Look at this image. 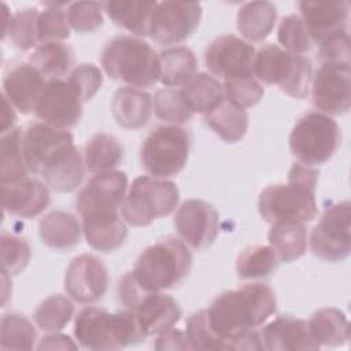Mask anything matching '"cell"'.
<instances>
[{"instance_id":"f1b7e54d","label":"cell","mask_w":351,"mask_h":351,"mask_svg":"<svg viewBox=\"0 0 351 351\" xmlns=\"http://www.w3.org/2000/svg\"><path fill=\"white\" fill-rule=\"evenodd\" d=\"M277 8L270 1L245 3L237 12V30L248 41H262L273 30Z\"/></svg>"},{"instance_id":"6da1fadb","label":"cell","mask_w":351,"mask_h":351,"mask_svg":"<svg viewBox=\"0 0 351 351\" xmlns=\"http://www.w3.org/2000/svg\"><path fill=\"white\" fill-rule=\"evenodd\" d=\"M276 307L273 289L255 282L221 293L206 311L211 329L223 340L226 350H263L255 328L266 322Z\"/></svg>"},{"instance_id":"db71d44e","label":"cell","mask_w":351,"mask_h":351,"mask_svg":"<svg viewBox=\"0 0 351 351\" xmlns=\"http://www.w3.org/2000/svg\"><path fill=\"white\" fill-rule=\"evenodd\" d=\"M15 121H16V115H15V111H14V107L12 104L3 96V111H1V134L15 129L14 125H15Z\"/></svg>"},{"instance_id":"f907efd6","label":"cell","mask_w":351,"mask_h":351,"mask_svg":"<svg viewBox=\"0 0 351 351\" xmlns=\"http://www.w3.org/2000/svg\"><path fill=\"white\" fill-rule=\"evenodd\" d=\"M118 299L119 302L128 307V308H132L134 310L140 302L148 295V292H145L140 285L138 282L136 281V278L133 277L132 271L126 273L122 280L119 281L118 284Z\"/></svg>"},{"instance_id":"836d02e7","label":"cell","mask_w":351,"mask_h":351,"mask_svg":"<svg viewBox=\"0 0 351 351\" xmlns=\"http://www.w3.org/2000/svg\"><path fill=\"white\" fill-rule=\"evenodd\" d=\"M159 81L166 86H177L188 82L197 69L195 53L188 47H173L159 55Z\"/></svg>"},{"instance_id":"f6af8a7d","label":"cell","mask_w":351,"mask_h":351,"mask_svg":"<svg viewBox=\"0 0 351 351\" xmlns=\"http://www.w3.org/2000/svg\"><path fill=\"white\" fill-rule=\"evenodd\" d=\"M185 335L192 350H226L223 340L211 329L206 310L189 317Z\"/></svg>"},{"instance_id":"d6a6232c","label":"cell","mask_w":351,"mask_h":351,"mask_svg":"<svg viewBox=\"0 0 351 351\" xmlns=\"http://www.w3.org/2000/svg\"><path fill=\"white\" fill-rule=\"evenodd\" d=\"M3 38H8L14 47L22 51H27L40 43L37 30L40 12L37 10L27 8L10 14L7 5L3 4Z\"/></svg>"},{"instance_id":"3957f363","label":"cell","mask_w":351,"mask_h":351,"mask_svg":"<svg viewBox=\"0 0 351 351\" xmlns=\"http://www.w3.org/2000/svg\"><path fill=\"white\" fill-rule=\"evenodd\" d=\"M191 267L192 254L188 245L176 237H166L140 254L132 274L138 285L151 293L177 287L189 274Z\"/></svg>"},{"instance_id":"603a6c76","label":"cell","mask_w":351,"mask_h":351,"mask_svg":"<svg viewBox=\"0 0 351 351\" xmlns=\"http://www.w3.org/2000/svg\"><path fill=\"white\" fill-rule=\"evenodd\" d=\"M134 314L141 333L148 337L173 328L181 318V307L171 296L151 292L134 308Z\"/></svg>"},{"instance_id":"f546056e","label":"cell","mask_w":351,"mask_h":351,"mask_svg":"<svg viewBox=\"0 0 351 351\" xmlns=\"http://www.w3.org/2000/svg\"><path fill=\"white\" fill-rule=\"evenodd\" d=\"M267 239L281 262H292L302 258L307 248V232L302 222L271 223Z\"/></svg>"},{"instance_id":"5bb4252c","label":"cell","mask_w":351,"mask_h":351,"mask_svg":"<svg viewBox=\"0 0 351 351\" xmlns=\"http://www.w3.org/2000/svg\"><path fill=\"white\" fill-rule=\"evenodd\" d=\"M202 11L196 1H160L154 12L149 37L159 44L181 43L199 26Z\"/></svg>"},{"instance_id":"d6986e66","label":"cell","mask_w":351,"mask_h":351,"mask_svg":"<svg viewBox=\"0 0 351 351\" xmlns=\"http://www.w3.org/2000/svg\"><path fill=\"white\" fill-rule=\"evenodd\" d=\"M49 188L29 177L1 182L3 210L19 218H34L49 204Z\"/></svg>"},{"instance_id":"484cf974","label":"cell","mask_w":351,"mask_h":351,"mask_svg":"<svg viewBox=\"0 0 351 351\" xmlns=\"http://www.w3.org/2000/svg\"><path fill=\"white\" fill-rule=\"evenodd\" d=\"M156 5V1L143 0H115L103 3L104 11L115 25L138 37L149 36Z\"/></svg>"},{"instance_id":"74e56055","label":"cell","mask_w":351,"mask_h":351,"mask_svg":"<svg viewBox=\"0 0 351 351\" xmlns=\"http://www.w3.org/2000/svg\"><path fill=\"white\" fill-rule=\"evenodd\" d=\"M74 304L71 300L62 295H52L38 303L33 313L36 325L44 332H59L73 318Z\"/></svg>"},{"instance_id":"9a60e30c","label":"cell","mask_w":351,"mask_h":351,"mask_svg":"<svg viewBox=\"0 0 351 351\" xmlns=\"http://www.w3.org/2000/svg\"><path fill=\"white\" fill-rule=\"evenodd\" d=\"M350 64L322 63L311 81L313 104L326 115H343L350 110Z\"/></svg>"},{"instance_id":"4fadbf2b","label":"cell","mask_w":351,"mask_h":351,"mask_svg":"<svg viewBox=\"0 0 351 351\" xmlns=\"http://www.w3.org/2000/svg\"><path fill=\"white\" fill-rule=\"evenodd\" d=\"M128 192V176L125 171L112 170L92 177L78 192L75 207L82 217L119 213Z\"/></svg>"},{"instance_id":"4316f807","label":"cell","mask_w":351,"mask_h":351,"mask_svg":"<svg viewBox=\"0 0 351 351\" xmlns=\"http://www.w3.org/2000/svg\"><path fill=\"white\" fill-rule=\"evenodd\" d=\"M82 225L67 211L53 210L44 215L38 223V234L41 241L49 248L64 251L80 243Z\"/></svg>"},{"instance_id":"7a4b0ae2","label":"cell","mask_w":351,"mask_h":351,"mask_svg":"<svg viewBox=\"0 0 351 351\" xmlns=\"http://www.w3.org/2000/svg\"><path fill=\"white\" fill-rule=\"evenodd\" d=\"M22 151L29 173L41 177L53 192H73L84 180V156L75 148L73 134L64 129L43 122L29 125L22 134Z\"/></svg>"},{"instance_id":"681fc988","label":"cell","mask_w":351,"mask_h":351,"mask_svg":"<svg viewBox=\"0 0 351 351\" xmlns=\"http://www.w3.org/2000/svg\"><path fill=\"white\" fill-rule=\"evenodd\" d=\"M322 63L350 64V37L347 30H340L318 43Z\"/></svg>"},{"instance_id":"d4e9b609","label":"cell","mask_w":351,"mask_h":351,"mask_svg":"<svg viewBox=\"0 0 351 351\" xmlns=\"http://www.w3.org/2000/svg\"><path fill=\"white\" fill-rule=\"evenodd\" d=\"M111 112L119 126L140 129L149 121L152 97L149 93L133 86L118 88L111 100Z\"/></svg>"},{"instance_id":"9c48e42d","label":"cell","mask_w":351,"mask_h":351,"mask_svg":"<svg viewBox=\"0 0 351 351\" xmlns=\"http://www.w3.org/2000/svg\"><path fill=\"white\" fill-rule=\"evenodd\" d=\"M191 149L189 133L177 126H159L143 141L140 149L141 165L156 178L178 174L186 165Z\"/></svg>"},{"instance_id":"52a82bcc","label":"cell","mask_w":351,"mask_h":351,"mask_svg":"<svg viewBox=\"0 0 351 351\" xmlns=\"http://www.w3.org/2000/svg\"><path fill=\"white\" fill-rule=\"evenodd\" d=\"M180 192L174 182L152 176H140L129 186L121 207L123 219L133 226H147L173 213Z\"/></svg>"},{"instance_id":"30bf717a","label":"cell","mask_w":351,"mask_h":351,"mask_svg":"<svg viewBox=\"0 0 351 351\" xmlns=\"http://www.w3.org/2000/svg\"><path fill=\"white\" fill-rule=\"evenodd\" d=\"M258 211L269 222H310L318 214L315 189L288 181L265 188L258 199Z\"/></svg>"},{"instance_id":"7dc6e473","label":"cell","mask_w":351,"mask_h":351,"mask_svg":"<svg viewBox=\"0 0 351 351\" xmlns=\"http://www.w3.org/2000/svg\"><path fill=\"white\" fill-rule=\"evenodd\" d=\"M67 18L73 30L78 33H90L103 25V3H71L67 7Z\"/></svg>"},{"instance_id":"7c38bea8","label":"cell","mask_w":351,"mask_h":351,"mask_svg":"<svg viewBox=\"0 0 351 351\" xmlns=\"http://www.w3.org/2000/svg\"><path fill=\"white\" fill-rule=\"evenodd\" d=\"M255 48L233 34L217 37L206 49L204 62L215 77L225 81L254 77Z\"/></svg>"},{"instance_id":"2e32d148","label":"cell","mask_w":351,"mask_h":351,"mask_svg":"<svg viewBox=\"0 0 351 351\" xmlns=\"http://www.w3.org/2000/svg\"><path fill=\"white\" fill-rule=\"evenodd\" d=\"M108 271L103 261L92 254L75 256L64 273L67 295L82 304L100 300L108 288Z\"/></svg>"},{"instance_id":"8fae6325","label":"cell","mask_w":351,"mask_h":351,"mask_svg":"<svg viewBox=\"0 0 351 351\" xmlns=\"http://www.w3.org/2000/svg\"><path fill=\"white\" fill-rule=\"evenodd\" d=\"M351 206L348 200L328 207L310 233V250L325 262H341L350 255Z\"/></svg>"},{"instance_id":"8992f818","label":"cell","mask_w":351,"mask_h":351,"mask_svg":"<svg viewBox=\"0 0 351 351\" xmlns=\"http://www.w3.org/2000/svg\"><path fill=\"white\" fill-rule=\"evenodd\" d=\"M254 75L269 85H278L291 97L304 99L311 88V62L292 55L277 45H266L255 52Z\"/></svg>"},{"instance_id":"ffe728a7","label":"cell","mask_w":351,"mask_h":351,"mask_svg":"<svg viewBox=\"0 0 351 351\" xmlns=\"http://www.w3.org/2000/svg\"><path fill=\"white\" fill-rule=\"evenodd\" d=\"M299 10L302 19L314 43L322 41L325 37L347 30L350 16V4L347 1H300Z\"/></svg>"},{"instance_id":"d590c367","label":"cell","mask_w":351,"mask_h":351,"mask_svg":"<svg viewBox=\"0 0 351 351\" xmlns=\"http://www.w3.org/2000/svg\"><path fill=\"white\" fill-rule=\"evenodd\" d=\"M29 62L45 80H60L73 64V51L63 43H44L36 47Z\"/></svg>"},{"instance_id":"277c9868","label":"cell","mask_w":351,"mask_h":351,"mask_svg":"<svg viewBox=\"0 0 351 351\" xmlns=\"http://www.w3.org/2000/svg\"><path fill=\"white\" fill-rule=\"evenodd\" d=\"M74 336L88 350H119L145 339L134 310L108 313L99 307H86L77 314Z\"/></svg>"},{"instance_id":"e575fe53","label":"cell","mask_w":351,"mask_h":351,"mask_svg":"<svg viewBox=\"0 0 351 351\" xmlns=\"http://www.w3.org/2000/svg\"><path fill=\"white\" fill-rule=\"evenodd\" d=\"M206 123L226 143L240 141L248 129L247 111L223 100L217 108L206 114Z\"/></svg>"},{"instance_id":"8d00e7d4","label":"cell","mask_w":351,"mask_h":351,"mask_svg":"<svg viewBox=\"0 0 351 351\" xmlns=\"http://www.w3.org/2000/svg\"><path fill=\"white\" fill-rule=\"evenodd\" d=\"M278 262L280 259L270 245H251L239 255L236 270L240 278H263L277 269Z\"/></svg>"},{"instance_id":"bcb514c9","label":"cell","mask_w":351,"mask_h":351,"mask_svg":"<svg viewBox=\"0 0 351 351\" xmlns=\"http://www.w3.org/2000/svg\"><path fill=\"white\" fill-rule=\"evenodd\" d=\"M223 95L226 101L245 110L261 101L265 95V89L254 77L230 80L223 84Z\"/></svg>"},{"instance_id":"c3c4849f","label":"cell","mask_w":351,"mask_h":351,"mask_svg":"<svg viewBox=\"0 0 351 351\" xmlns=\"http://www.w3.org/2000/svg\"><path fill=\"white\" fill-rule=\"evenodd\" d=\"M67 84L75 92L78 99L85 103L89 101L103 85V74L99 67L92 63L77 66L69 75Z\"/></svg>"},{"instance_id":"83f0119b","label":"cell","mask_w":351,"mask_h":351,"mask_svg":"<svg viewBox=\"0 0 351 351\" xmlns=\"http://www.w3.org/2000/svg\"><path fill=\"white\" fill-rule=\"evenodd\" d=\"M310 336L317 347H339L350 340V324L346 314L336 307L315 311L307 322Z\"/></svg>"},{"instance_id":"b9f144b4","label":"cell","mask_w":351,"mask_h":351,"mask_svg":"<svg viewBox=\"0 0 351 351\" xmlns=\"http://www.w3.org/2000/svg\"><path fill=\"white\" fill-rule=\"evenodd\" d=\"M277 37L284 49L292 55L303 56L310 52L314 44L303 19L295 14L288 15L281 21Z\"/></svg>"},{"instance_id":"ac0fdd59","label":"cell","mask_w":351,"mask_h":351,"mask_svg":"<svg viewBox=\"0 0 351 351\" xmlns=\"http://www.w3.org/2000/svg\"><path fill=\"white\" fill-rule=\"evenodd\" d=\"M34 114L43 123L56 129H70L82 117V101L63 80L47 81L36 104Z\"/></svg>"},{"instance_id":"e0dca14e","label":"cell","mask_w":351,"mask_h":351,"mask_svg":"<svg viewBox=\"0 0 351 351\" xmlns=\"http://www.w3.org/2000/svg\"><path fill=\"white\" fill-rule=\"evenodd\" d=\"M174 225L186 245L195 250H206L218 236L219 217L210 203L189 199L178 207Z\"/></svg>"},{"instance_id":"f5cc1de1","label":"cell","mask_w":351,"mask_h":351,"mask_svg":"<svg viewBox=\"0 0 351 351\" xmlns=\"http://www.w3.org/2000/svg\"><path fill=\"white\" fill-rule=\"evenodd\" d=\"M38 350H77L78 346L69 336L60 333H51L41 339Z\"/></svg>"},{"instance_id":"ee69618b","label":"cell","mask_w":351,"mask_h":351,"mask_svg":"<svg viewBox=\"0 0 351 351\" xmlns=\"http://www.w3.org/2000/svg\"><path fill=\"white\" fill-rule=\"evenodd\" d=\"M30 247L26 239L3 232L1 233V271L16 276L26 269L30 262Z\"/></svg>"},{"instance_id":"ab89813d","label":"cell","mask_w":351,"mask_h":351,"mask_svg":"<svg viewBox=\"0 0 351 351\" xmlns=\"http://www.w3.org/2000/svg\"><path fill=\"white\" fill-rule=\"evenodd\" d=\"M36 330L32 322L19 314H4L1 318L0 347L3 350H32Z\"/></svg>"},{"instance_id":"ba28073f","label":"cell","mask_w":351,"mask_h":351,"mask_svg":"<svg viewBox=\"0 0 351 351\" xmlns=\"http://www.w3.org/2000/svg\"><path fill=\"white\" fill-rule=\"evenodd\" d=\"M341 144V130L337 122L322 112L303 115L289 134V149L298 162L318 166L333 158Z\"/></svg>"},{"instance_id":"7bdbcfd3","label":"cell","mask_w":351,"mask_h":351,"mask_svg":"<svg viewBox=\"0 0 351 351\" xmlns=\"http://www.w3.org/2000/svg\"><path fill=\"white\" fill-rule=\"evenodd\" d=\"M63 3L49 4L38 15V41L44 43H60V40L69 38L70 23L67 18V11L63 10Z\"/></svg>"},{"instance_id":"1f68e13d","label":"cell","mask_w":351,"mask_h":351,"mask_svg":"<svg viewBox=\"0 0 351 351\" xmlns=\"http://www.w3.org/2000/svg\"><path fill=\"white\" fill-rule=\"evenodd\" d=\"M186 103L193 112L208 114L217 108L223 100V86L217 78L206 73L195 74L181 89Z\"/></svg>"},{"instance_id":"44dd1931","label":"cell","mask_w":351,"mask_h":351,"mask_svg":"<svg viewBox=\"0 0 351 351\" xmlns=\"http://www.w3.org/2000/svg\"><path fill=\"white\" fill-rule=\"evenodd\" d=\"M45 78L29 63L11 69L3 81V96L22 114L34 111L45 86Z\"/></svg>"},{"instance_id":"f35d334b","label":"cell","mask_w":351,"mask_h":351,"mask_svg":"<svg viewBox=\"0 0 351 351\" xmlns=\"http://www.w3.org/2000/svg\"><path fill=\"white\" fill-rule=\"evenodd\" d=\"M22 134L21 129H12L1 134V182L29 177L22 151Z\"/></svg>"},{"instance_id":"cb8c5ba5","label":"cell","mask_w":351,"mask_h":351,"mask_svg":"<svg viewBox=\"0 0 351 351\" xmlns=\"http://www.w3.org/2000/svg\"><path fill=\"white\" fill-rule=\"evenodd\" d=\"M82 233L93 250L111 252L123 244L128 228L119 213H106L82 217Z\"/></svg>"},{"instance_id":"60d3db41","label":"cell","mask_w":351,"mask_h":351,"mask_svg":"<svg viewBox=\"0 0 351 351\" xmlns=\"http://www.w3.org/2000/svg\"><path fill=\"white\" fill-rule=\"evenodd\" d=\"M152 110L159 119L176 125L188 122L195 114L182 92L171 88H165L155 93L152 99Z\"/></svg>"},{"instance_id":"816d5d0a","label":"cell","mask_w":351,"mask_h":351,"mask_svg":"<svg viewBox=\"0 0 351 351\" xmlns=\"http://www.w3.org/2000/svg\"><path fill=\"white\" fill-rule=\"evenodd\" d=\"M155 350L165 351V350H192V348L184 332L176 328H170L159 333L155 343Z\"/></svg>"},{"instance_id":"7402d4cb","label":"cell","mask_w":351,"mask_h":351,"mask_svg":"<svg viewBox=\"0 0 351 351\" xmlns=\"http://www.w3.org/2000/svg\"><path fill=\"white\" fill-rule=\"evenodd\" d=\"M263 350L270 351H295L318 350L310 336L307 321L281 315L265 326L261 333Z\"/></svg>"},{"instance_id":"5b68a950","label":"cell","mask_w":351,"mask_h":351,"mask_svg":"<svg viewBox=\"0 0 351 351\" xmlns=\"http://www.w3.org/2000/svg\"><path fill=\"white\" fill-rule=\"evenodd\" d=\"M101 66L111 80L133 88L152 86L160 77L159 55L149 44L132 36L108 41L101 53Z\"/></svg>"},{"instance_id":"4dcf8cb0","label":"cell","mask_w":351,"mask_h":351,"mask_svg":"<svg viewBox=\"0 0 351 351\" xmlns=\"http://www.w3.org/2000/svg\"><path fill=\"white\" fill-rule=\"evenodd\" d=\"M123 147L111 134L97 133L90 137L84 148L85 166L92 173L112 171L123 160Z\"/></svg>"}]
</instances>
